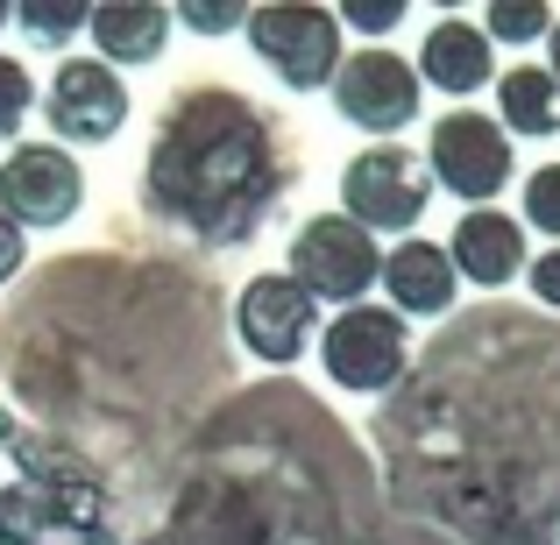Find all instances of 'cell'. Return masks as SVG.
Segmentation results:
<instances>
[{"label":"cell","mask_w":560,"mask_h":545,"mask_svg":"<svg viewBox=\"0 0 560 545\" xmlns=\"http://www.w3.org/2000/svg\"><path fill=\"white\" fill-rule=\"evenodd\" d=\"M284 185H291L284 142L234 85L178 93L150 142V164H142L150 220H164L206 248H242L270 220V205L284 199Z\"/></svg>","instance_id":"1"},{"label":"cell","mask_w":560,"mask_h":545,"mask_svg":"<svg viewBox=\"0 0 560 545\" xmlns=\"http://www.w3.org/2000/svg\"><path fill=\"white\" fill-rule=\"evenodd\" d=\"M248 50L270 64L277 85L291 93H319V85L341 71V22L334 8H313V0H277V8H248Z\"/></svg>","instance_id":"2"},{"label":"cell","mask_w":560,"mask_h":545,"mask_svg":"<svg viewBox=\"0 0 560 545\" xmlns=\"http://www.w3.org/2000/svg\"><path fill=\"white\" fill-rule=\"evenodd\" d=\"M419 164H425V178H433L440 191L468 199V213H476V205L504 199V185H511V170H518V156H511V135L490 121V114L454 107V114H440V128H433V142H425Z\"/></svg>","instance_id":"3"},{"label":"cell","mask_w":560,"mask_h":545,"mask_svg":"<svg viewBox=\"0 0 560 545\" xmlns=\"http://www.w3.org/2000/svg\"><path fill=\"white\" fill-rule=\"evenodd\" d=\"M376 270H383V248H376V234H362L355 220H341V213H319V220H305L299 234H291V262H284V276L305 291V298H327V305H362V291L376 284Z\"/></svg>","instance_id":"4"},{"label":"cell","mask_w":560,"mask_h":545,"mask_svg":"<svg viewBox=\"0 0 560 545\" xmlns=\"http://www.w3.org/2000/svg\"><path fill=\"white\" fill-rule=\"evenodd\" d=\"M425 199H433V178L405 142H376L341 170V220H355L362 234H411L425 220Z\"/></svg>","instance_id":"5"},{"label":"cell","mask_w":560,"mask_h":545,"mask_svg":"<svg viewBox=\"0 0 560 545\" xmlns=\"http://www.w3.org/2000/svg\"><path fill=\"white\" fill-rule=\"evenodd\" d=\"M405 347H411V327L383 305H348L341 319H327V341H319V362L341 390L355 396H383L397 390L405 376Z\"/></svg>","instance_id":"6"},{"label":"cell","mask_w":560,"mask_h":545,"mask_svg":"<svg viewBox=\"0 0 560 545\" xmlns=\"http://www.w3.org/2000/svg\"><path fill=\"white\" fill-rule=\"evenodd\" d=\"M85 205V170L57 142H14L0 164V220L14 227H65Z\"/></svg>","instance_id":"7"},{"label":"cell","mask_w":560,"mask_h":545,"mask_svg":"<svg viewBox=\"0 0 560 545\" xmlns=\"http://www.w3.org/2000/svg\"><path fill=\"white\" fill-rule=\"evenodd\" d=\"M43 114L57 128V150L65 142H114L128 128V85L121 71H107L100 57H65L50 71V93H43Z\"/></svg>","instance_id":"8"},{"label":"cell","mask_w":560,"mask_h":545,"mask_svg":"<svg viewBox=\"0 0 560 545\" xmlns=\"http://www.w3.org/2000/svg\"><path fill=\"white\" fill-rule=\"evenodd\" d=\"M234 333L248 341V355H256V362L291 368L305 347H313V333H319V305L305 298L284 270H277V276H256V284L234 298Z\"/></svg>","instance_id":"9"},{"label":"cell","mask_w":560,"mask_h":545,"mask_svg":"<svg viewBox=\"0 0 560 545\" xmlns=\"http://www.w3.org/2000/svg\"><path fill=\"white\" fill-rule=\"evenodd\" d=\"M334 107L370 135H397L419 121V79L397 50H355L334 71Z\"/></svg>","instance_id":"10"},{"label":"cell","mask_w":560,"mask_h":545,"mask_svg":"<svg viewBox=\"0 0 560 545\" xmlns=\"http://www.w3.org/2000/svg\"><path fill=\"white\" fill-rule=\"evenodd\" d=\"M454 276L482 291H504L511 276H525V227L504 213V205H476V213L454 220V241H447Z\"/></svg>","instance_id":"11"},{"label":"cell","mask_w":560,"mask_h":545,"mask_svg":"<svg viewBox=\"0 0 560 545\" xmlns=\"http://www.w3.org/2000/svg\"><path fill=\"white\" fill-rule=\"evenodd\" d=\"M376 284L390 291L397 319H447L454 312V291H462V276H454L447 248L440 241H419V234H405V241L383 256Z\"/></svg>","instance_id":"12"},{"label":"cell","mask_w":560,"mask_h":545,"mask_svg":"<svg viewBox=\"0 0 560 545\" xmlns=\"http://www.w3.org/2000/svg\"><path fill=\"white\" fill-rule=\"evenodd\" d=\"M85 36H93L100 64H156L171 43V8L156 0H107V8H85Z\"/></svg>","instance_id":"13"},{"label":"cell","mask_w":560,"mask_h":545,"mask_svg":"<svg viewBox=\"0 0 560 545\" xmlns=\"http://www.w3.org/2000/svg\"><path fill=\"white\" fill-rule=\"evenodd\" d=\"M490 71H497L490 36H482L476 22H462V14H447V22H433V36L419 43V71H411V79H425V85L462 99V93H482Z\"/></svg>","instance_id":"14"},{"label":"cell","mask_w":560,"mask_h":545,"mask_svg":"<svg viewBox=\"0 0 560 545\" xmlns=\"http://www.w3.org/2000/svg\"><path fill=\"white\" fill-rule=\"evenodd\" d=\"M497 128L504 135H560V85L547 64H518L497 79Z\"/></svg>","instance_id":"15"},{"label":"cell","mask_w":560,"mask_h":545,"mask_svg":"<svg viewBox=\"0 0 560 545\" xmlns=\"http://www.w3.org/2000/svg\"><path fill=\"white\" fill-rule=\"evenodd\" d=\"M547 28H553L547 0H504V8H490V28H482V36L490 43H539Z\"/></svg>","instance_id":"16"},{"label":"cell","mask_w":560,"mask_h":545,"mask_svg":"<svg viewBox=\"0 0 560 545\" xmlns=\"http://www.w3.org/2000/svg\"><path fill=\"white\" fill-rule=\"evenodd\" d=\"M8 22H22L36 43H65V36H79V28H85V8H71V0H50V8L28 0V8H8Z\"/></svg>","instance_id":"17"},{"label":"cell","mask_w":560,"mask_h":545,"mask_svg":"<svg viewBox=\"0 0 560 545\" xmlns=\"http://www.w3.org/2000/svg\"><path fill=\"white\" fill-rule=\"evenodd\" d=\"M518 227H539L547 241H560V164H539L525 178V220Z\"/></svg>","instance_id":"18"},{"label":"cell","mask_w":560,"mask_h":545,"mask_svg":"<svg viewBox=\"0 0 560 545\" xmlns=\"http://www.w3.org/2000/svg\"><path fill=\"white\" fill-rule=\"evenodd\" d=\"M28 107H36V79H28V64L0 57V135H22Z\"/></svg>","instance_id":"19"},{"label":"cell","mask_w":560,"mask_h":545,"mask_svg":"<svg viewBox=\"0 0 560 545\" xmlns=\"http://www.w3.org/2000/svg\"><path fill=\"white\" fill-rule=\"evenodd\" d=\"M334 22H341V28H370V36H390V28L405 22V0H383V8H334Z\"/></svg>","instance_id":"20"},{"label":"cell","mask_w":560,"mask_h":545,"mask_svg":"<svg viewBox=\"0 0 560 545\" xmlns=\"http://www.w3.org/2000/svg\"><path fill=\"white\" fill-rule=\"evenodd\" d=\"M171 22L199 28V36H228V28H242V22H248V8H178Z\"/></svg>","instance_id":"21"},{"label":"cell","mask_w":560,"mask_h":545,"mask_svg":"<svg viewBox=\"0 0 560 545\" xmlns=\"http://www.w3.org/2000/svg\"><path fill=\"white\" fill-rule=\"evenodd\" d=\"M525 276H533L539 305H547V312H560V241H553V248H547L539 262H525Z\"/></svg>","instance_id":"22"},{"label":"cell","mask_w":560,"mask_h":545,"mask_svg":"<svg viewBox=\"0 0 560 545\" xmlns=\"http://www.w3.org/2000/svg\"><path fill=\"white\" fill-rule=\"evenodd\" d=\"M22 262H28V241H22V227L14 220H0V291L22 276Z\"/></svg>","instance_id":"23"},{"label":"cell","mask_w":560,"mask_h":545,"mask_svg":"<svg viewBox=\"0 0 560 545\" xmlns=\"http://www.w3.org/2000/svg\"><path fill=\"white\" fill-rule=\"evenodd\" d=\"M547 50H553V64H547V79H553V85H560V22H553V28H547Z\"/></svg>","instance_id":"24"},{"label":"cell","mask_w":560,"mask_h":545,"mask_svg":"<svg viewBox=\"0 0 560 545\" xmlns=\"http://www.w3.org/2000/svg\"><path fill=\"white\" fill-rule=\"evenodd\" d=\"M0 28H8V8H0Z\"/></svg>","instance_id":"25"}]
</instances>
